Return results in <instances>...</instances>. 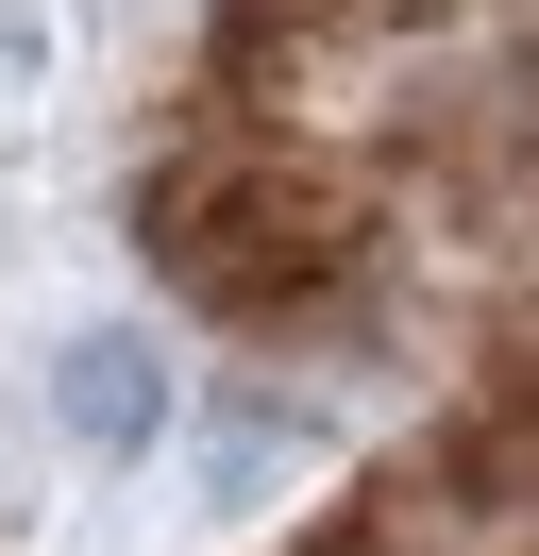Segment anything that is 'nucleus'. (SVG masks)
Wrapping results in <instances>:
<instances>
[{
  "instance_id": "f257e3e1",
  "label": "nucleus",
  "mask_w": 539,
  "mask_h": 556,
  "mask_svg": "<svg viewBox=\"0 0 539 556\" xmlns=\"http://www.w3.org/2000/svg\"><path fill=\"white\" fill-rule=\"evenodd\" d=\"M152 421H168V371H152V354H135V338H85V354H67V439H152Z\"/></svg>"
}]
</instances>
